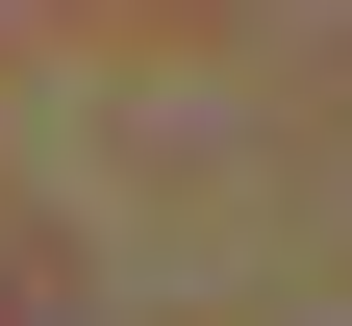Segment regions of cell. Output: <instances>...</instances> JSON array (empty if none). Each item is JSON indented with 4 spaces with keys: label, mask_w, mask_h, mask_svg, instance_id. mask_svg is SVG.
<instances>
[{
    "label": "cell",
    "mask_w": 352,
    "mask_h": 326,
    "mask_svg": "<svg viewBox=\"0 0 352 326\" xmlns=\"http://www.w3.org/2000/svg\"><path fill=\"white\" fill-rule=\"evenodd\" d=\"M0 326H25V276H0Z\"/></svg>",
    "instance_id": "1"
}]
</instances>
